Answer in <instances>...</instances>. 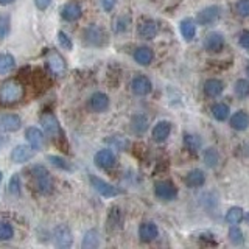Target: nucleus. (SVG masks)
<instances>
[{
  "mask_svg": "<svg viewBox=\"0 0 249 249\" xmlns=\"http://www.w3.org/2000/svg\"><path fill=\"white\" fill-rule=\"evenodd\" d=\"M231 126L237 131H246L249 128V115L245 111H238L231 117Z\"/></svg>",
  "mask_w": 249,
  "mask_h": 249,
  "instance_id": "24",
  "label": "nucleus"
},
{
  "mask_svg": "<svg viewBox=\"0 0 249 249\" xmlns=\"http://www.w3.org/2000/svg\"><path fill=\"white\" fill-rule=\"evenodd\" d=\"M229 106L224 105V103H216L212 106V115L218 122H224L226 119L229 117Z\"/></svg>",
  "mask_w": 249,
  "mask_h": 249,
  "instance_id": "32",
  "label": "nucleus"
},
{
  "mask_svg": "<svg viewBox=\"0 0 249 249\" xmlns=\"http://www.w3.org/2000/svg\"><path fill=\"white\" fill-rule=\"evenodd\" d=\"M131 129L136 132V134H143L148 129V119L143 114H137L131 119Z\"/></svg>",
  "mask_w": 249,
  "mask_h": 249,
  "instance_id": "28",
  "label": "nucleus"
},
{
  "mask_svg": "<svg viewBox=\"0 0 249 249\" xmlns=\"http://www.w3.org/2000/svg\"><path fill=\"white\" fill-rule=\"evenodd\" d=\"M131 90L136 93L137 97H145L153 90V84L150 81V78H146L145 75H139L134 80L131 81Z\"/></svg>",
  "mask_w": 249,
  "mask_h": 249,
  "instance_id": "10",
  "label": "nucleus"
},
{
  "mask_svg": "<svg viewBox=\"0 0 249 249\" xmlns=\"http://www.w3.org/2000/svg\"><path fill=\"white\" fill-rule=\"evenodd\" d=\"M237 13L241 18H249V0H240L237 3Z\"/></svg>",
  "mask_w": 249,
  "mask_h": 249,
  "instance_id": "42",
  "label": "nucleus"
},
{
  "mask_svg": "<svg viewBox=\"0 0 249 249\" xmlns=\"http://www.w3.org/2000/svg\"><path fill=\"white\" fill-rule=\"evenodd\" d=\"M179 30H181V35L185 41H192L196 36V23L192 18H185L179 22Z\"/></svg>",
  "mask_w": 249,
  "mask_h": 249,
  "instance_id": "22",
  "label": "nucleus"
},
{
  "mask_svg": "<svg viewBox=\"0 0 249 249\" xmlns=\"http://www.w3.org/2000/svg\"><path fill=\"white\" fill-rule=\"evenodd\" d=\"M47 159L50 160V163H52L53 167H56V168H59V170H64V171H72V170H73L72 163H70L67 159L61 158V156H49Z\"/></svg>",
  "mask_w": 249,
  "mask_h": 249,
  "instance_id": "33",
  "label": "nucleus"
},
{
  "mask_svg": "<svg viewBox=\"0 0 249 249\" xmlns=\"http://www.w3.org/2000/svg\"><path fill=\"white\" fill-rule=\"evenodd\" d=\"M204 93L207 97L210 98H215V97H220L223 90H224V84L220 81V80H216V78H210V80H207L204 83Z\"/></svg>",
  "mask_w": 249,
  "mask_h": 249,
  "instance_id": "23",
  "label": "nucleus"
},
{
  "mask_svg": "<svg viewBox=\"0 0 249 249\" xmlns=\"http://www.w3.org/2000/svg\"><path fill=\"white\" fill-rule=\"evenodd\" d=\"M53 241L56 248H70L73 243V237H72V231L69 229V226L66 224H59L54 228L53 231Z\"/></svg>",
  "mask_w": 249,
  "mask_h": 249,
  "instance_id": "6",
  "label": "nucleus"
},
{
  "mask_svg": "<svg viewBox=\"0 0 249 249\" xmlns=\"http://www.w3.org/2000/svg\"><path fill=\"white\" fill-rule=\"evenodd\" d=\"M16 67V59L10 53H0V75L10 73Z\"/></svg>",
  "mask_w": 249,
  "mask_h": 249,
  "instance_id": "29",
  "label": "nucleus"
},
{
  "mask_svg": "<svg viewBox=\"0 0 249 249\" xmlns=\"http://www.w3.org/2000/svg\"><path fill=\"white\" fill-rule=\"evenodd\" d=\"M23 93H25V90H23V86L19 81L8 80L0 86V103L3 105L19 103L23 98Z\"/></svg>",
  "mask_w": 249,
  "mask_h": 249,
  "instance_id": "1",
  "label": "nucleus"
},
{
  "mask_svg": "<svg viewBox=\"0 0 249 249\" xmlns=\"http://www.w3.org/2000/svg\"><path fill=\"white\" fill-rule=\"evenodd\" d=\"M221 16V8L218 5H210L202 8L196 16V22L199 25H210V23L216 22Z\"/></svg>",
  "mask_w": 249,
  "mask_h": 249,
  "instance_id": "7",
  "label": "nucleus"
},
{
  "mask_svg": "<svg viewBox=\"0 0 249 249\" xmlns=\"http://www.w3.org/2000/svg\"><path fill=\"white\" fill-rule=\"evenodd\" d=\"M202 159H204V163L209 168H215L218 163H220V153H218L216 148L209 146L207 150H204V153H202Z\"/></svg>",
  "mask_w": 249,
  "mask_h": 249,
  "instance_id": "27",
  "label": "nucleus"
},
{
  "mask_svg": "<svg viewBox=\"0 0 249 249\" xmlns=\"http://www.w3.org/2000/svg\"><path fill=\"white\" fill-rule=\"evenodd\" d=\"M184 145L187 150H190L193 153H196L201 148V139L195 134H185L184 136Z\"/></svg>",
  "mask_w": 249,
  "mask_h": 249,
  "instance_id": "34",
  "label": "nucleus"
},
{
  "mask_svg": "<svg viewBox=\"0 0 249 249\" xmlns=\"http://www.w3.org/2000/svg\"><path fill=\"white\" fill-rule=\"evenodd\" d=\"M128 23H129V18L128 16H122V18L114 20V31L115 33H123V31L128 30Z\"/></svg>",
  "mask_w": 249,
  "mask_h": 249,
  "instance_id": "40",
  "label": "nucleus"
},
{
  "mask_svg": "<svg viewBox=\"0 0 249 249\" xmlns=\"http://www.w3.org/2000/svg\"><path fill=\"white\" fill-rule=\"evenodd\" d=\"M243 216H245V213H243V209L241 207H231L228 210V213H226V221L232 226H237L241 223Z\"/></svg>",
  "mask_w": 249,
  "mask_h": 249,
  "instance_id": "31",
  "label": "nucleus"
},
{
  "mask_svg": "<svg viewBox=\"0 0 249 249\" xmlns=\"http://www.w3.org/2000/svg\"><path fill=\"white\" fill-rule=\"evenodd\" d=\"M159 33V25L158 22L154 20H145L140 23L139 27V36L142 39H146V41H150V39H154Z\"/></svg>",
  "mask_w": 249,
  "mask_h": 249,
  "instance_id": "20",
  "label": "nucleus"
},
{
  "mask_svg": "<svg viewBox=\"0 0 249 249\" xmlns=\"http://www.w3.org/2000/svg\"><path fill=\"white\" fill-rule=\"evenodd\" d=\"M224 47V37L221 33L213 31V33H209L204 39V49L207 52H220Z\"/></svg>",
  "mask_w": 249,
  "mask_h": 249,
  "instance_id": "17",
  "label": "nucleus"
},
{
  "mask_svg": "<svg viewBox=\"0 0 249 249\" xmlns=\"http://www.w3.org/2000/svg\"><path fill=\"white\" fill-rule=\"evenodd\" d=\"M14 237V229L10 223L6 221H0V241H6L11 240Z\"/></svg>",
  "mask_w": 249,
  "mask_h": 249,
  "instance_id": "36",
  "label": "nucleus"
},
{
  "mask_svg": "<svg viewBox=\"0 0 249 249\" xmlns=\"http://www.w3.org/2000/svg\"><path fill=\"white\" fill-rule=\"evenodd\" d=\"M33 156H35V150L31 146H25V145H18L16 148H13V151H11V159L16 163L28 162Z\"/></svg>",
  "mask_w": 249,
  "mask_h": 249,
  "instance_id": "16",
  "label": "nucleus"
},
{
  "mask_svg": "<svg viewBox=\"0 0 249 249\" xmlns=\"http://www.w3.org/2000/svg\"><path fill=\"white\" fill-rule=\"evenodd\" d=\"M20 178L19 175H13L10 179V184H8V190L13 195V196H20Z\"/></svg>",
  "mask_w": 249,
  "mask_h": 249,
  "instance_id": "39",
  "label": "nucleus"
},
{
  "mask_svg": "<svg viewBox=\"0 0 249 249\" xmlns=\"http://www.w3.org/2000/svg\"><path fill=\"white\" fill-rule=\"evenodd\" d=\"M30 175L33 178L35 181V187L36 190L41 193V195H50L53 192V179L49 173V170H47L44 165H35L31 167L30 170Z\"/></svg>",
  "mask_w": 249,
  "mask_h": 249,
  "instance_id": "2",
  "label": "nucleus"
},
{
  "mask_svg": "<svg viewBox=\"0 0 249 249\" xmlns=\"http://www.w3.org/2000/svg\"><path fill=\"white\" fill-rule=\"evenodd\" d=\"M154 195L160 201H175L178 198V189L171 181H159L154 185Z\"/></svg>",
  "mask_w": 249,
  "mask_h": 249,
  "instance_id": "5",
  "label": "nucleus"
},
{
  "mask_svg": "<svg viewBox=\"0 0 249 249\" xmlns=\"http://www.w3.org/2000/svg\"><path fill=\"white\" fill-rule=\"evenodd\" d=\"M13 2H14V0H0V5L6 6V5H11Z\"/></svg>",
  "mask_w": 249,
  "mask_h": 249,
  "instance_id": "48",
  "label": "nucleus"
},
{
  "mask_svg": "<svg viewBox=\"0 0 249 249\" xmlns=\"http://www.w3.org/2000/svg\"><path fill=\"white\" fill-rule=\"evenodd\" d=\"M93 162L100 168H111L115 163V154L111 150H100L93 158Z\"/></svg>",
  "mask_w": 249,
  "mask_h": 249,
  "instance_id": "18",
  "label": "nucleus"
},
{
  "mask_svg": "<svg viewBox=\"0 0 249 249\" xmlns=\"http://www.w3.org/2000/svg\"><path fill=\"white\" fill-rule=\"evenodd\" d=\"M107 142L114 145L115 148H119V150H123V148L126 146V140L120 136H112V139H107Z\"/></svg>",
  "mask_w": 249,
  "mask_h": 249,
  "instance_id": "43",
  "label": "nucleus"
},
{
  "mask_svg": "<svg viewBox=\"0 0 249 249\" xmlns=\"http://www.w3.org/2000/svg\"><path fill=\"white\" fill-rule=\"evenodd\" d=\"M83 39L84 42L90 45V47H101L105 45L107 41V36L105 33V30L98 27V25H89L88 28L84 30L83 33Z\"/></svg>",
  "mask_w": 249,
  "mask_h": 249,
  "instance_id": "4",
  "label": "nucleus"
},
{
  "mask_svg": "<svg viewBox=\"0 0 249 249\" xmlns=\"http://www.w3.org/2000/svg\"><path fill=\"white\" fill-rule=\"evenodd\" d=\"M109 107V97L103 92H95L89 98V109L92 112H105Z\"/></svg>",
  "mask_w": 249,
  "mask_h": 249,
  "instance_id": "14",
  "label": "nucleus"
},
{
  "mask_svg": "<svg viewBox=\"0 0 249 249\" xmlns=\"http://www.w3.org/2000/svg\"><path fill=\"white\" fill-rule=\"evenodd\" d=\"M245 218H246V223H248V226H249V212L246 213V216H245Z\"/></svg>",
  "mask_w": 249,
  "mask_h": 249,
  "instance_id": "49",
  "label": "nucleus"
},
{
  "mask_svg": "<svg viewBox=\"0 0 249 249\" xmlns=\"http://www.w3.org/2000/svg\"><path fill=\"white\" fill-rule=\"evenodd\" d=\"M2 178H3V173L0 171V182H2Z\"/></svg>",
  "mask_w": 249,
  "mask_h": 249,
  "instance_id": "50",
  "label": "nucleus"
},
{
  "mask_svg": "<svg viewBox=\"0 0 249 249\" xmlns=\"http://www.w3.org/2000/svg\"><path fill=\"white\" fill-rule=\"evenodd\" d=\"M89 181H90V185L93 187V190L105 198H115V196H119V195H122L120 189H117V187H114L112 184L103 181V179L95 176V175H90Z\"/></svg>",
  "mask_w": 249,
  "mask_h": 249,
  "instance_id": "3",
  "label": "nucleus"
},
{
  "mask_svg": "<svg viewBox=\"0 0 249 249\" xmlns=\"http://www.w3.org/2000/svg\"><path fill=\"white\" fill-rule=\"evenodd\" d=\"M240 45L243 47L245 50H249V30L243 31L240 36Z\"/></svg>",
  "mask_w": 249,
  "mask_h": 249,
  "instance_id": "45",
  "label": "nucleus"
},
{
  "mask_svg": "<svg viewBox=\"0 0 249 249\" xmlns=\"http://www.w3.org/2000/svg\"><path fill=\"white\" fill-rule=\"evenodd\" d=\"M6 142H8V139H6L3 134H0V148L5 146V145H6Z\"/></svg>",
  "mask_w": 249,
  "mask_h": 249,
  "instance_id": "47",
  "label": "nucleus"
},
{
  "mask_svg": "<svg viewBox=\"0 0 249 249\" xmlns=\"http://www.w3.org/2000/svg\"><path fill=\"white\" fill-rule=\"evenodd\" d=\"M184 182H185L187 187H192V189H196V187H201L202 184L206 182V175H204V171L199 170V168L190 170L189 173L185 175Z\"/></svg>",
  "mask_w": 249,
  "mask_h": 249,
  "instance_id": "21",
  "label": "nucleus"
},
{
  "mask_svg": "<svg viewBox=\"0 0 249 249\" xmlns=\"http://www.w3.org/2000/svg\"><path fill=\"white\" fill-rule=\"evenodd\" d=\"M41 124L44 131L49 134L50 137L56 139L61 136V126H59V122L56 120V117H54L52 112H47L41 117Z\"/></svg>",
  "mask_w": 249,
  "mask_h": 249,
  "instance_id": "9",
  "label": "nucleus"
},
{
  "mask_svg": "<svg viewBox=\"0 0 249 249\" xmlns=\"http://www.w3.org/2000/svg\"><path fill=\"white\" fill-rule=\"evenodd\" d=\"M246 73H248V76H249V66L246 67Z\"/></svg>",
  "mask_w": 249,
  "mask_h": 249,
  "instance_id": "51",
  "label": "nucleus"
},
{
  "mask_svg": "<svg viewBox=\"0 0 249 249\" xmlns=\"http://www.w3.org/2000/svg\"><path fill=\"white\" fill-rule=\"evenodd\" d=\"M158 235H159V229L153 221H145V223L140 224V228H139L140 241H143V243H150V241L158 238Z\"/></svg>",
  "mask_w": 249,
  "mask_h": 249,
  "instance_id": "12",
  "label": "nucleus"
},
{
  "mask_svg": "<svg viewBox=\"0 0 249 249\" xmlns=\"http://www.w3.org/2000/svg\"><path fill=\"white\" fill-rule=\"evenodd\" d=\"M50 3H52V0H35L36 8H37V10H41V11H45L47 8L50 6Z\"/></svg>",
  "mask_w": 249,
  "mask_h": 249,
  "instance_id": "46",
  "label": "nucleus"
},
{
  "mask_svg": "<svg viewBox=\"0 0 249 249\" xmlns=\"http://www.w3.org/2000/svg\"><path fill=\"white\" fill-rule=\"evenodd\" d=\"M11 30V18L10 14H0V41L10 35Z\"/></svg>",
  "mask_w": 249,
  "mask_h": 249,
  "instance_id": "35",
  "label": "nucleus"
},
{
  "mask_svg": "<svg viewBox=\"0 0 249 249\" xmlns=\"http://www.w3.org/2000/svg\"><path fill=\"white\" fill-rule=\"evenodd\" d=\"M25 137L28 140L30 146L33 148L35 151H39L44 146V134L41 129H37L36 126H30L25 131Z\"/></svg>",
  "mask_w": 249,
  "mask_h": 249,
  "instance_id": "15",
  "label": "nucleus"
},
{
  "mask_svg": "<svg viewBox=\"0 0 249 249\" xmlns=\"http://www.w3.org/2000/svg\"><path fill=\"white\" fill-rule=\"evenodd\" d=\"M100 246V233L97 229H90L84 233L83 237V243L81 248L83 249H95Z\"/></svg>",
  "mask_w": 249,
  "mask_h": 249,
  "instance_id": "26",
  "label": "nucleus"
},
{
  "mask_svg": "<svg viewBox=\"0 0 249 249\" xmlns=\"http://www.w3.org/2000/svg\"><path fill=\"white\" fill-rule=\"evenodd\" d=\"M22 126V119L18 114H0V129L6 132H16Z\"/></svg>",
  "mask_w": 249,
  "mask_h": 249,
  "instance_id": "11",
  "label": "nucleus"
},
{
  "mask_svg": "<svg viewBox=\"0 0 249 249\" xmlns=\"http://www.w3.org/2000/svg\"><path fill=\"white\" fill-rule=\"evenodd\" d=\"M123 223V213L119 207H112L111 212H109V218H107V228L109 229H115L120 228Z\"/></svg>",
  "mask_w": 249,
  "mask_h": 249,
  "instance_id": "30",
  "label": "nucleus"
},
{
  "mask_svg": "<svg viewBox=\"0 0 249 249\" xmlns=\"http://www.w3.org/2000/svg\"><path fill=\"white\" fill-rule=\"evenodd\" d=\"M100 3H101V6H103V10H105L106 13H111V11L114 10V6H115V3H117V0H100Z\"/></svg>",
  "mask_w": 249,
  "mask_h": 249,
  "instance_id": "44",
  "label": "nucleus"
},
{
  "mask_svg": "<svg viewBox=\"0 0 249 249\" xmlns=\"http://www.w3.org/2000/svg\"><path fill=\"white\" fill-rule=\"evenodd\" d=\"M229 240H231V243L235 245V246L243 245L245 238H243V232H241V229L237 228V226L231 228V231H229Z\"/></svg>",
  "mask_w": 249,
  "mask_h": 249,
  "instance_id": "37",
  "label": "nucleus"
},
{
  "mask_svg": "<svg viewBox=\"0 0 249 249\" xmlns=\"http://www.w3.org/2000/svg\"><path fill=\"white\" fill-rule=\"evenodd\" d=\"M235 95L238 98H246V97H249V81H246V80H238L235 83Z\"/></svg>",
  "mask_w": 249,
  "mask_h": 249,
  "instance_id": "38",
  "label": "nucleus"
},
{
  "mask_svg": "<svg viewBox=\"0 0 249 249\" xmlns=\"http://www.w3.org/2000/svg\"><path fill=\"white\" fill-rule=\"evenodd\" d=\"M83 16L81 5L76 2H69L61 8V18L67 22H75Z\"/></svg>",
  "mask_w": 249,
  "mask_h": 249,
  "instance_id": "13",
  "label": "nucleus"
},
{
  "mask_svg": "<svg viewBox=\"0 0 249 249\" xmlns=\"http://www.w3.org/2000/svg\"><path fill=\"white\" fill-rule=\"evenodd\" d=\"M47 66H49L50 72L56 76L64 75L66 69H67L64 58H62L56 50H50L49 54H47Z\"/></svg>",
  "mask_w": 249,
  "mask_h": 249,
  "instance_id": "8",
  "label": "nucleus"
},
{
  "mask_svg": "<svg viewBox=\"0 0 249 249\" xmlns=\"http://www.w3.org/2000/svg\"><path fill=\"white\" fill-rule=\"evenodd\" d=\"M170 134H171V123L170 122L162 120L153 128V140L158 143L165 142V140L170 137Z\"/></svg>",
  "mask_w": 249,
  "mask_h": 249,
  "instance_id": "19",
  "label": "nucleus"
},
{
  "mask_svg": "<svg viewBox=\"0 0 249 249\" xmlns=\"http://www.w3.org/2000/svg\"><path fill=\"white\" fill-rule=\"evenodd\" d=\"M58 42L64 50H72V47H73L72 39H70L69 35H66L64 31H59L58 33Z\"/></svg>",
  "mask_w": 249,
  "mask_h": 249,
  "instance_id": "41",
  "label": "nucleus"
},
{
  "mask_svg": "<svg viewBox=\"0 0 249 249\" xmlns=\"http://www.w3.org/2000/svg\"><path fill=\"white\" fill-rule=\"evenodd\" d=\"M153 58H154V54L150 47H139L134 52V61L140 66H148L153 61Z\"/></svg>",
  "mask_w": 249,
  "mask_h": 249,
  "instance_id": "25",
  "label": "nucleus"
}]
</instances>
